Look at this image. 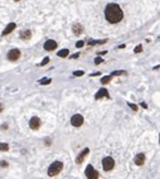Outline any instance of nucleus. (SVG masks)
Wrapping results in <instances>:
<instances>
[{"mask_svg": "<svg viewBox=\"0 0 160 179\" xmlns=\"http://www.w3.org/2000/svg\"><path fill=\"white\" fill-rule=\"evenodd\" d=\"M105 18L111 24H117V23H120L124 19V11H122V9H121V7L118 4L111 3V4L106 5Z\"/></svg>", "mask_w": 160, "mask_h": 179, "instance_id": "1", "label": "nucleus"}, {"mask_svg": "<svg viewBox=\"0 0 160 179\" xmlns=\"http://www.w3.org/2000/svg\"><path fill=\"white\" fill-rule=\"evenodd\" d=\"M62 170H63V163L59 161V160H56V161H53V163L49 165V168H48V175H49V177L58 175Z\"/></svg>", "mask_w": 160, "mask_h": 179, "instance_id": "2", "label": "nucleus"}, {"mask_svg": "<svg viewBox=\"0 0 160 179\" xmlns=\"http://www.w3.org/2000/svg\"><path fill=\"white\" fill-rule=\"evenodd\" d=\"M102 168L105 172H110L115 168V160L111 157H105L102 159Z\"/></svg>", "mask_w": 160, "mask_h": 179, "instance_id": "3", "label": "nucleus"}, {"mask_svg": "<svg viewBox=\"0 0 160 179\" xmlns=\"http://www.w3.org/2000/svg\"><path fill=\"white\" fill-rule=\"evenodd\" d=\"M85 174H86L87 179H98V172L93 168V165H91V164L86 166Z\"/></svg>", "mask_w": 160, "mask_h": 179, "instance_id": "4", "label": "nucleus"}, {"mask_svg": "<svg viewBox=\"0 0 160 179\" xmlns=\"http://www.w3.org/2000/svg\"><path fill=\"white\" fill-rule=\"evenodd\" d=\"M83 121H85V119H83V116L80 114H76L72 116V119H71V124H72L74 128H80L83 125Z\"/></svg>", "mask_w": 160, "mask_h": 179, "instance_id": "5", "label": "nucleus"}, {"mask_svg": "<svg viewBox=\"0 0 160 179\" xmlns=\"http://www.w3.org/2000/svg\"><path fill=\"white\" fill-rule=\"evenodd\" d=\"M40 125H42V121H40V119L39 117H37V116H34V117H32L29 121V126L32 130H38L39 128H40Z\"/></svg>", "mask_w": 160, "mask_h": 179, "instance_id": "6", "label": "nucleus"}, {"mask_svg": "<svg viewBox=\"0 0 160 179\" xmlns=\"http://www.w3.org/2000/svg\"><path fill=\"white\" fill-rule=\"evenodd\" d=\"M20 57V50L14 48V49H10L8 52V59L9 61H16Z\"/></svg>", "mask_w": 160, "mask_h": 179, "instance_id": "7", "label": "nucleus"}, {"mask_svg": "<svg viewBox=\"0 0 160 179\" xmlns=\"http://www.w3.org/2000/svg\"><path fill=\"white\" fill-rule=\"evenodd\" d=\"M145 160H146V158H145V154H144V153H139V154H136V157L134 158V163L136 165H139V166L144 165Z\"/></svg>", "mask_w": 160, "mask_h": 179, "instance_id": "8", "label": "nucleus"}, {"mask_svg": "<svg viewBox=\"0 0 160 179\" xmlns=\"http://www.w3.org/2000/svg\"><path fill=\"white\" fill-rule=\"evenodd\" d=\"M103 97H106V99H110V95H109V91L106 90V88H101V90H98V92L95 95V99L96 100H101Z\"/></svg>", "mask_w": 160, "mask_h": 179, "instance_id": "9", "label": "nucleus"}, {"mask_svg": "<svg viewBox=\"0 0 160 179\" xmlns=\"http://www.w3.org/2000/svg\"><path fill=\"white\" fill-rule=\"evenodd\" d=\"M88 153H90V149H88V148L83 149V150H82L80 154H78V157L76 158V163H77V164H81V163L83 161V159H85V158L88 155Z\"/></svg>", "mask_w": 160, "mask_h": 179, "instance_id": "10", "label": "nucleus"}, {"mask_svg": "<svg viewBox=\"0 0 160 179\" xmlns=\"http://www.w3.org/2000/svg\"><path fill=\"white\" fill-rule=\"evenodd\" d=\"M57 48V42H54L53 39H48L45 43H44V49L45 50H53Z\"/></svg>", "mask_w": 160, "mask_h": 179, "instance_id": "11", "label": "nucleus"}, {"mask_svg": "<svg viewBox=\"0 0 160 179\" xmlns=\"http://www.w3.org/2000/svg\"><path fill=\"white\" fill-rule=\"evenodd\" d=\"M15 28H16V24H15V23H10L9 25H7V28L3 30V36H8V34L11 33Z\"/></svg>", "mask_w": 160, "mask_h": 179, "instance_id": "12", "label": "nucleus"}, {"mask_svg": "<svg viewBox=\"0 0 160 179\" xmlns=\"http://www.w3.org/2000/svg\"><path fill=\"white\" fill-rule=\"evenodd\" d=\"M72 30H73V33H74L76 36H80L81 33L83 32V27H82L81 24H78V23H76V24H73Z\"/></svg>", "mask_w": 160, "mask_h": 179, "instance_id": "13", "label": "nucleus"}, {"mask_svg": "<svg viewBox=\"0 0 160 179\" xmlns=\"http://www.w3.org/2000/svg\"><path fill=\"white\" fill-rule=\"evenodd\" d=\"M30 37H32V32H30L29 29H25V30H23L22 33H20V38L22 39L28 41V39H30Z\"/></svg>", "mask_w": 160, "mask_h": 179, "instance_id": "14", "label": "nucleus"}, {"mask_svg": "<svg viewBox=\"0 0 160 179\" xmlns=\"http://www.w3.org/2000/svg\"><path fill=\"white\" fill-rule=\"evenodd\" d=\"M68 53H69V50L64 48V49H62V50H59V52H58V57H63V58H64V57H67V56H68Z\"/></svg>", "mask_w": 160, "mask_h": 179, "instance_id": "15", "label": "nucleus"}, {"mask_svg": "<svg viewBox=\"0 0 160 179\" xmlns=\"http://www.w3.org/2000/svg\"><path fill=\"white\" fill-rule=\"evenodd\" d=\"M111 78H112V76H105V77H102L101 83L102 85H106V83H109L110 81H111Z\"/></svg>", "mask_w": 160, "mask_h": 179, "instance_id": "16", "label": "nucleus"}, {"mask_svg": "<svg viewBox=\"0 0 160 179\" xmlns=\"http://www.w3.org/2000/svg\"><path fill=\"white\" fill-rule=\"evenodd\" d=\"M9 150V145L5 143H0V151H8Z\"/></svg>", "mask_w": 160, "mask_h": 179, "instance_id": "17", "label": "nucleus"}, {"mask_svg": "<svg viewBox=\"0 0 160 179\" xmlns=\"http://www.w3.org/2000/svg\"><path fill=\"white\" fill-rule=\"evenodd\" d=\"M51 82H52L51 78H42L40 81H39V83H40V85H49Z\"/></svg>", "mask_w": 160, "mask_h": 179, "instance_id": "18", "label": "nucleus"}, {"mask_svg": "<svg viewBox=\"0 0 160 179\" xmlns=\"http://www.w3.org/2000/svg\"><path fill=\"white\" fill-rule=\"evenodd\" d=\"M122 74H126V72L125 71H114L111 73L112 77H114V76H122Z\"/></svg>", "mask_w": 160, "mask_h": 179, "instance_id": "19", "label": "nucleus"}, {"mask_svg": "<svg viewBox=\"0 0 160 179\" xmlns=\"http://www.w3.org/2000/svg\"><path fill=\"white\" fill-rule=\"evenodd\" d=\"M127 106H129L131 110H134V111H138V110H139V106H138V105H135V103H131V102H127Z\"/></svg>", "mask_w": 160, "mask_h": 179, "instance_id": "20", "label": "nucleus"}, {"mask_svg": "<svg viewBox=\"0 0 160 179\" xmlns=\"http://www.w3.org/2000/svg\"><path fill=\"white\" fill-rule=\"evenodd\" d=\"M85 74V72L83 71H76V72H73V76L74 77H81V76H83Z\"/></svg>", "mask_w": 160, "mask_h": 179, "instance_id": "21", "label": "nucleus"}, {"mask_svg": "<svg viewBox=\"0 0 160 179\" xmlns=\"http://www.w3.org/2000/svg\"><path fill=\"white\" fill-rule=\"evenodd\" d=\"M141 50H143V45H141V44H139V45H136V47H135L134 52H135V53H140Z\"/></svg>", "mask_w": 160, "mask_h": 179, "instance_id": "22", "label": "nucleus"}, {"mask_svg": "<svg viewBox=\"0 0 160 179\" xmlns=\"http://www.w3.org/2000/svg\"><path fill=\"white\" fill-rule=\"evenodd\" d=\"M48 62H49V57H45V58L43 59V61L40 62V66H45L47 63H48Z\"/></svg>", "mask_w": 160, "mask_h": 179, "instance_id": "23", "label": "nucleus"}, {"mask_svg": "<svg viewBox=\"0 0 160 179\" xmlns=\"http://www.w3.org/2000/svg\"><path fill=\"white\" fill-rule=\"evenodd\" d=\"M83 45H85V42H83V41H78V42L76 43V47H77V48H81V47H83Z\"/></svg>", "mask_w": 160, "mask_h": 179, "instance_id": "24", "label": "nucleus"}, {"mask_svg": "<svg viewBox=\"0 0 160 179\" xmlns=\"http://www.w3.org/2000/svg\"><path fill=\"white\" fill-rule=\"evenodd\" d=\"M102 62H103V59H102L101 57H97V58L95 59V63H96V65H101Z\"/></svg>", "mask_w": 160, "mask_h": 179, "instance_id": "25", "label": "nucleus"}, {"mask_svg": "<svg viewBox=\"0 0 160 179\" xmlns=\"http://www.w3.org/2000/svg\"><path fill=\"white\" fill-rule=\"evenodd\" d=\"M78 57H80V53H74L71 58H72V59H76V58H78Z\"/></svg>", "mask_w": 160, "mask_h": 179, "instance_id": "26", "label": "nucleus"}, {"mask_svg": "<svg viewBox=\"0 0 160 179\" xmlns=\"http://www.w3.org/2000/svg\"><path fill=\"white\" fill-rule=\"evenodd\" d=\"M88 44H90V45H93V44H97V42H96V41H90Z\"/></svg>", "mask_w": 160, "mask_h": 179, "instance_id": "27", "label": "nucleus"}, {"mask_svg": "<svg viewBox=\"0 0 160 179\" xmlns=\"http://www.w3.org/2000/svg\"><path fill=\"white\" fill-rule=\"evenodd\" d=\"M0 165H1V166H8V163H7V161H1V163H0Z\"/></svg>", "mask_w": 160, "mask_h": 179, "instance_id": "28", "label": "nucleus"}, {"mask_svg": "<svg viewBox=\"0 0 160 179\" xmlns=\"http://www.w3.org/2000/svg\"><path fill=\"white\" fill-rule=\"evenodd\" d=\"M141 107H144V108H147V105H146L145 102H141Z\"/></svg>", "mask_w": 160, "mask_h": 179, "instance_id": "29", "label": "nucleus"}, {"mask_svg": "<svg viewBox=\"0 0 160 179\" xmlns=\"http://www.w3.org/2000/svg\"><path fill=\"white\" fill-rule=\"evenodd\" d=\"M106 53H107V52H106V50H103V52H100L98 54H100V56H102V54H106Z\"/></svg>", "mask_w": 160, "mask_h": 179, "instance_id": "30", "label": "nucleus"}, {"mask_svg": "<svg viewBox=\"0 0 160 179\" xmlns=\"http://www.w3.org/2000/svg\"><path fill=\"white\" fill-rule=\"evenodd\" d=\"M3 108H4V107H3V105H0V111H1Z\"/></svg>", "mask_w": 160, "mask_h": 179, "instance_id": "31", "label": "nucleus"}, {"mask_svg": "<svg viewBox=\"0 0 160 179\" xmlns=\"http://www.w3.org/2000/svg\"><path fill=\"white\" fill-rule=\"evenodd\" d=\"M14 1H20V0H14Z\"/></svg>", "mask_w": 160, "mask_h": 179, "instance_id": "32", "label": "nucleus"}]
</instances>
